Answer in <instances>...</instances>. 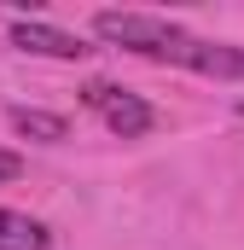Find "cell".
I'll list each match as a JSON object with an SVG mask.
<instances>
[{
    "instance_id": "obj_3",
    "label": "cell",
    "mask_w": 244,
    "mask_h": 250,
    "mask_svg": "<svg viewBox=\"0 0 244 250\" xmlns=\"http://www.w3.org/2000/svg\"><path fill=\"white\" fill-rule=\"evenodd\" d=\"M12 47H23V53H41V59H81V53H93L81 35L53 29V23H41V18H18V23H12Z\"/></svg>"
},
{
    "instance_id": "obj_1",
    "label": "cell",
    "mask_w": 244,
    "mask_h": 250,
    "mask_svg": "<svg viewBox=\"0 0 244 250\" xmlns=\"http://www.w3.org/2000/svg\"><path fill=\"white\" fill-rule=\"evenodd\" d=\"M93 35L111 41V47H128L140 59L157 64H181V70H198V76H244V47H221V41H203L169 18H151V12H93Z\"/></svg>"
},
{
    "instance_id": "obj_5",
    "label": "cell",
    "mask_w": 244,
    "mask_h": 250,
    "mask_svg": "<svg viewBox=\"0 0 244 250\" xmlns=\"http://www.w3.org/2000/svg\"><path fill=\"white\" fill-rule=\"evenodd\" d=\"M0 250H47V227L35 215L0 209Z\"/></svg>"
},
{
    "instance_id": "obj_4",
    "label": "cell",
    "mask_w": 244,
    "mask_h": 250,
    "mask_svg": "<svg viewBox=\"0 0 244 250\" xmlns=\"http://www.w3.org/2000/svg\"><path fill=\"white\" fill-rule=\"evenodd\" d=\"M6 123L18 128L23 140H47V146L70 140V123H64V117H53V111H29V105H12V111H6Z\"/></svg>"
},
{
    "instance_id": "obj_6",
    "label": "cell",
    "mask_w": 244,
    "mask_h": 250,
    "mask_svg": "<svg viewBox=\"0 0 244 250\" xmlns=\"http://www.w3.org/2000/svg\"><path fill=\"white\" fill-rule=\"evenodd\" d=\"M23 175V157L18 151H0V181H18Z\"/></svg>"
},
{
    "instance_id": "obj_2",
    "label": "cell",
    "mask_w": 244,
    "mask_h": 250,
    "mask_svg": "<svg viewBox=\"0 0 244 250\" xmlns=\"http://www.w3.org/2000/svg\"><path fill=\"white\" fill-rule=\"evenodd\" d=\"M81 99H87V105L105 117V128L122 134V140H140V134H151V123H157V111H151L140 93L117 87V82H87V87H81Z\"/></svg>"
}]
</instances>
